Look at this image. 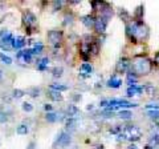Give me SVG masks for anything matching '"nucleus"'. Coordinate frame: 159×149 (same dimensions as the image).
<instances>
[{
    "label": "nucleus",
    "instance_id": "f257e3e1",
    "mask_svg": "<svg viewBox=\"0 0 159 149\" xmlns=\"http://www.w3.org/2000/svg\"><path fill=\"white\" fill-rule=\"evenodd\" d=\"M152 69V63L148 60V59H137L131 63V72L135 73L137 76H141V74H148Z\"/></svg>",
    "mask_w": 159,
    "mask_h": 149
},
{
    "label": "nucleus",
    "instance_id": "f03ea898",
    "mask_svg": "<svg viewBox=\"0 0 159 149\" xmlns=\"http://www.w3.org/2000/svg\"><path fill=\"white\" fill-rule=\"evenodd\" d=\"M142 137V131L137 125H127L122 129L118 135V140H129V141H138Z\"/></svg>",
    "mask_w": 159,
    "mask_h": 149
},
{
    "label": "nucleus",
    "instance_id": "7ed1b4c3",
    "mask_svg": "<svg viewBox=\"0 0 159 149\" xmlns=\"http://www.w3.org/2000/svg\"><path fill=\"white\" fill-rule=\"evenodd\" d=\"M16 57H17V61L20 64L25 65V64H29L32 61V51H31V49H27V51H20Z\"/></svg>",
    "mask_w": 159,
    "mask_h": 149
},
{
    "label": "nucleus",
    "instance_id": "20e7f679",
    "mask_svg": "<svg viewBox=\"0 0 159 149\" xmlns=\"http://www.w3.org/2000/svg\"><path fill=\"white\" fill-rule=\"evenodd\" d=\"M106 27H107V20L103 19L102 16H99L98 19H96V23H94V29L98 32V33H103L106 31Z\"/></svg>",
    "mask_w": 159,
    "mask_h": 149
},
{
    "label": "nucleus",
    "instance_id": "39448f33",
    "mask_svg": "<svg viewBox=\"0 0 159 149\" xmlns=\"http://www.w3.org/2000/svg\"><path fill=\"white\" fill-rule=\"evenodd\" d=\"M62 39V32L57 31V29H53V31H49L48 33V40L51 41V44H58Z\"/></svg>",
    "mask_w": 159,
    "mask_h": 149
},
{
    "label": "nucleus",
    "instance_id": "423d86ee",
    "mask_svg": "<svg viewBox=\"0 0 159 149\" xmlns=\"http://www.w3.org/2000/svg\"><path fill=\"white\" fill-rule=\"evenodd\" d=\"M131 67V63L127 60V59H121L118 63H117V67H116V71L118 73H125L127 72V69Z\"/></svg>",
    "mask_w": 159,
    "mask_h": 149
},
{
    "label": "nucleus",
    "instance_id": "0eeeda50",
    "mask_svg": "<svg viewBox=\"0 0 159 149\" xmlns=\"http://www.w3.org/2000/svg\"><path fill=\"white\" fill-rule=\"evenodd\" d=\"M70 141H72L70 136H69L68 133H65V132H61L58 135V137H57L56 144H58L60 147H68L69 144H70Z\"/></svg>",
    "mask_w": 159,
    "mask_h": 149
},
{
    "label": "nucleus",
    "instance_id": "6e6552de",
    "mask_svg": "<svg viewBox=\"0 0 159 149\" xmlns=\"http://www.w3.org/2000/svg\"><path fill=\"white\" fill-rule=\"evenodd\" d=\"M13 43H15L13 36L9 39H4V40L0 39V48H2L3 51H11V49H13Z\"/></svg>",
    "mask_w": 159,
    "mask_h": 149
},
{
    "label": "nucleus",
    "instance_id": "1a4fd4ad",
    "mask_svg": "<svg viewBox=\"0 0 159 149\" xmlns=\"http://www.w3.org/2000/svg\"><path fill=\"white\" fill-rule=\"evenodd\" d=\"M92 71H93V68H92L90 64H89V63H84L80 67V76H81V77H90Z\"/></svg>",
    "mask_w": 159,
    "mask_h": 149
},
{
    "label": "nucleus",
    "instance_id": "9d476101",
    "mask_svg": "<svg viewBox=\"0 0 159 149\" xmlns=\"http://www.w3.org/2000/svg\"><path fill=\"white\" fill-rule=\"evenodd\" d=\"M23 20H24V23L27 24V27H29V26H34V24H36V22H37V19H36V16H34L32 12L28 11V12L24 13Z\"/></svg>",
    "mask_w": 159,
    "mask_h": 149
},
{
    "label": "nucleus",
    "instance_id": "9b49d317",
    "mask_svg": "<svg viewBox=\"0 0 159 149\" xmlns=\"http://www.w3.org/2000/svg\"><path fill=\"white\" fill-rule=\"evenodd\" d=\"M121 84H122V80H121L119 77H117L116 74H114V76H111L110 79H109L107 87H109V88H119V87H121Z\"/></svg>",
    "mask_w": 159,
    "mask_h": 149
},
{
    "label": "nucleus",
    "instance_id": "f8f14e48",
    "mask_svg": "<svg viewBox=\"0 0 159 149\" xmlns=\"http://www.w3.org/2000/svg\"><path fill=\"white\" fill-rule=\"evenodd\" d=\"M142 92H143V87L131 85L127 88V96H137V95H141Z\"/></svg>",
    "mask_w": 159,
    "mask_h": 149
},
{
    "label": "nucleus",
    "instance_id": "ddd939ff",
    "mask_svg": "<svg viewBox=\"0 0 159 149\" xmlns=\"http://www.w3.org/2000/svg\"><path fill=\"white\" fill-rule=\"evenodd\" d=\"M81 22H82V24H84V26H85L86 28H92V27H94V23H96V20H94L93 16H90V15L82 16Z\"/></svg>",
    "mask_w": 159,
    "mask_h": 149
},
{
    "label": "nucleus",
    "instance_id": "4468645a",
    "mask_svg": "<svg viewBox=\"0 0 159 149\" xmlns=\"http://www.w3.org/2000/svg\"><path fill=\"white\" fill-rule=\"evenodd\" d=\"M48 96H49V99H52L53 101H61V100H62V95H61V92L53 91V89H51V91H49Z\"/></svg>",
    "mask_w": 159,
    "mask_h": 149
},
{
    "label": "nucleus",
    "instance_id": "2eb2a0df",
    "mask_svg": "<svg viewBox=\"0 0 159 149\" xmlns=\"http://www.w3.org/2000/svg\"><path fill=\"white\" fill-rule=\"evenodd\" d=\"M137 79H138V76H137L135 73H133V72L126 73V83H127L130 87H131V85H135Z\"/></svg>",
    "mask_w": 159,
    "mask_h": 149
},
{
    "label": "nucleus",
    "instance_id": "dca6fc26",
    "mask_svg": "<svg viewBox=\"0 0 159 149\" xmlns=\"http://www.w3.org/2000/svg\"><path fill=\"white\" fill-rule=\"evenodd\" d=\"M77 113H78V108H77L76 105L70 104V105L66 107V116H68V117H73V118H74V116H76Z\"/></svg>",
    "mask_w": 159,
    "mask_h": 149
},
{
    "label": "nucleus",
    "instance_id": "f3484780",
    "mask_svg": "<svg viewBox=\"0 0 159 149\" xmlns=\"http://www.w3.org/2000/svg\"><path fill=\"white\" fill-rule=\"evenodd\" d=\"M143 91L146 92L147 96H154L155 95V92H157V88L154 87L152 84H146V85L143 87Z\"/></svg>",
    "mask_w": 159,
    "mask_h": 149
},
{
    "label": "nucleus",
    "instance_id": "a211bd4d",
    "mask_svg": "<svg viewBox=\"0 0 159 149\" xmlns=\"http://www.w3.org/2000/svg\"><path fill=\"white\" fill-rule=\"evenodd\" d=\"M24 46H25V40H24V37L19 36V37L15 39V43H13V48L15 49H20V48H23Z\"/></svg>",
    "mask_w": 159,
    "mask_h": 149
},
{
    "label": "nucleus",
    "instance_id": "6ab92c4d",
    "mask_svg": "<svg viewBox=\"0 0 159 149\" xmlns=\"http://www.w3.org/2000/svg\"><path fill=\"white\" fill-rule=\"evenodd\" d=\"M48 64H49V59L44 57L40 61H37V69H40V71H44V69L48 68Z\"/></svg>",
    "mask_w": 159,
    "mask_h": 149
},
{
    "label": "nucleus",
    "instance_id": "aec40b11",
    "mask_svg": "<svg viewBox=\"0 0 159 149\" xmlns=\"http://www.w3.org/2000/svg\"><path fill=\"white\" fill-rule=\"evenodd\" d=\"M51 89H53V91H57V92H65V91H68V87L64 85V84H52Z\"/></svg>",
    "mask_w": 159,
    "mask_h": 149
},
{
    "label": "nucleus",
    "instance_id": "412c9836",
    "mask_svg": "<svg viewBox=\"0 0 159 149\" xmlns=\"http://www.w3.org/2000/svg\"><path fill=\"white\" fill-rule=\"evenodd\" d=\"M43 49H44V46L41 43H39V44H34V47L31 49V51H32V55H40L43 52Z\"/></svg>",
    "mask_w": 159,
    "mask_h": 149
},
{
    "label": "nucleus",
    "instance_id": "4be33fe9",
    "mask_svg": "<svg viewBox=\"0 0 159 149\" xmlns=\"http://www.w3.org/2000/svg\"><path fill=\"white\" fill-rule=\"evenodd\" d=\"M29 132V128L27 127V125H19L17 128H16V133L17 135H27V133Z\"/></svg>",
    "mask_w": 159,
    "mask_h": 149
},
{
    "label": "nucleus",
    "instance_id": "5701e85b",
    "mask_svg": "<svg viewBox=\"0 0 159 149\" xmlns=\"http://www.w3.org/2000/svg\"><path fill=\"white\" fill-rule=\"evenodd\" d=\"M27 93H28L29 96H32V97H37V96H39V93H40V89H39L37 87L29 88L28 91H27Z\"/></svg>",
    "mask_w": 159,
    "mask_h": 149
},
{
    "label": "nucleus",
    "instance_id": "b1692460",
    "mask_svg": "<svg viewBox=\"0 0 159 149\" xmlns=\"http://www.w3.org/2000/svg\"><path fill=\"white\" fill-rule=\"evenodd\" d=\"M62 72H64L62 67H56V68H53L52 74H53V77H61L62 76Z\"/></svg>",
    "mask_w": 159,
    "mask_h": 149
},
{
    "label": "nucleus",
    "instance_id": "393cba45",
    "mask_svg": "<svg viewBox=\"0 0 159 149\" xmlns=\"http://www.w3.org/2000/svg\"><path fill=\"white\" fill-rule=\"evenodd\" d=\"M45 118H47V121H48V123H54V121H57V113L49 112V113H47Z\"/></svg>",
    "mask_w": 159,
    "mask_h": 149
},
{
    "label": "nucleus",
    "instance_id": "a878e982",
    "mask_svg": "<svg viewBox=\"0 0 159 149\" xmlns=\"http://www.w3.org/2000/svg\"><path fill=\"white\" fill-rule=\"evenodd\" d=\"M118 116L121 117V118H123V120H129V118H131V113L129 112V111H121L118 113Z\"/></svg>",
    "mask_w": 159,
    "mask_h": 149
},
{
    "label": "nucleus",
    "instance_id": "bb28decb",
    "mask_svg": "<svg viewBox=\"0 0 159 149\" xmlns=\"http://www.w3.org/2000/svg\"><path fill=\"white\" fill-rule=\"evenodd\" d=\"M77 125V120L76 118H73V117H68L66 118V127L68 128H74Z\"/></svg>",
    "mask_w": 159,
    "mask_h": 149
},
{
    "label": "nucleus",
    "instance_id": "cd10ccee",
    "mask_svg": "<svg viewBox=\"0 0 159 149\" xmlns=\"http://www.w3.org/2000/svg\"><path fill=\"white\" fill-rule=\"evenodd\" d=\"M0 60H2L4 64H8V65L12 63V59L9 56H7V55H4V53H0Z\"/></svg>",
    "mask_w": 159,
    "mask_h": 149
},
{
    "label": "nucleus",
    "instance_id": "c85d7f7f",
    "mask_svg": "<svg viewBox=\"0 0 159 149\" xmlns=\"http://www.w3.org/2000/svg\"><path fill=\"white\" fill-rule=\"evenodd\" d=\"M13 97L15 99H20V97H23L24 95H25V92L21 91V89H13Z\"/></svg>",
    "mask_w": 159,
    "mask_h": 149
},
{
    "label": "nucleus",
    "instance_id": "c756f323",
    "mask_svg": "<svg viewBox=\"0 0 159 149\" xmlns=\"http://www.w3.org/2000/svg\"><path fill=\"white\" fill-rule=\"evenodd\" d=\"M9 37H12V35L9 31H7V29H3V31L0 32V39H2V40H4V39H9Z\"/></svg>",
    "mask_w": 159,
    "mask_h": 149
},
{
    "label": "nucleus",
    "instance_id": "7c9ffc66",
    "mask_svg": "<svg viewBox=\"0 0 159 149\" xmlns=\"http://www.w3.org/2000/svg\"><path fill=\"white\" fill-rule=\"evenodd\" d=\"M8 121V115L6 112H3V111H0V124H4V123H7Z\"/></svg>",
    "mask_w": 159,
    "mask_h": 149
},
{
    "label": "nucleus",
    "instance_id": "2f4dec72",
    "mask_svg": "<svg viewBox=\"0 0 159 149\" xmlns=\"http://www.w3.org/2000/svg\"><path fill=\"white\" fill-rule=\"evenodd\" d=\"M23 111L24 112H32L33 111V105L29 103H24L23 104Z\"/></svg>",
    "mask_w": 159,
    "mask_h": 149
},
{
    "label": "nucleus",
    "instance_id": "473e14b6",
    "mask_svg": "<svg viewBox=\"0 0 159 149\" xmlns=\"http://www.w3.org/2000/svg\"><path fill=\"white\" fill-rule=\"evenodd\" d=\"M143 13H145V11H143V7H138L137 11H135V17L137 19H142Z\"/></svg>",
    "mask_w": 159,
    "mask_h": 149
},
{
    "label": "nucleus",
    "instance_id": "72a5a7b5",
    "mask_svg": "<svg viewBox=\"0 0 159 149\" xmlns=\"http://www.w3.org/2000/svg\"><path fill=\"white\" fill-rule=\"evenodd\" d=\"M147 115L150 116L151 118H155V120H158V118H159V112L158 111H148Z\"/></svg>",
    "mask_w": 159,
    "mask_h": 149
},
{
    "label": "nucleus",
    "instance_id": "f704fd0d",
    "mask_svg": "<svg viewBox=\"0 0 159 149\" xmlns=\"http://www.w3.org/2000/svg\"><path fill=\"white\" fill-rule=\"evenodd\" d=\"M119 16H121L125 22H127V19H129V13L125 11V9H122V8H121V9H119Z\"/></svg>",
    "mask_w": 159,
    "mask_h": 149
},
{
    "label": "nucleus",
    "instance_id": "c9c22d12",
    "mask_svg": "<svg viewBox=\"0 0 159 149\" xmlns=\"http://www.w3.org/2000/svg\"><path fill=\"white\" fill-rule=\"evenodd\" d=\"M73 23V16L72 15H69V16H65V22H64V24H72Z\"/></svg>",
    "mask_w": 159,
    "mask_h": 149
},
{
    "label": "nucleus",
    "instance_id": "e433bc0d",
    "mask_svg": "<svg viewBox=\"0 0 159 149\" xmlns=\"http://www.w3.org/2000/svg\"><path fill=\"white\" fill-rule=\"evenodd\" d=\"M147 109H155V111H159V105H155V104H150V105H146Z\"/></svg>",
    "mask_w": 159,
    "mask_h": 149
},
{
    "label": "nucleus",
    "instance_id": "4c0bfd02",
    "mask_svg": "<svg viewBox=\"0 0 159 149\" xmlns=\"http://www.w3.org/2000/svg\"><path fill=\"white\" fill-rule=\"evenodd\" d=\"M64 120V113L62 112H57V121Z\"/></svg>",
    "mask_w": 159,
    "mask_h": 149
},
{
    "label": "nucleus",
    "instance_id": "58836bf2",
    "mask_svg": "<svg viewBox=\"0 0 159 149\" xmlns=\"http://www.w3.org/2000/svg\"><path fill=\"white\" fill-rule=\"evenodd\" d=\"M44 109H45V111L49 113L52 111V105H51V104H45V105H44Z\"/></svg>",
    "mask_w": 159,
    "mask_h": 149
},
{
    "label": "nucleus",
    "instance_id": "ea45409f",
    "mask_svg": "<svg viewBox=\"0 0 159 149\" xmlns=\"http://www.w3.org/2000/svg\"><path fill=\"white\" fill-rule=\"evenodd\" d=\"M53 4H54V7H56V8H54V9H57V7L60 8V7H61V6H62V4H64V2H54Z\"/></svg>",
    "mask_w": 159,
    "mask_h": 149
},
{
    "label": "nucleus",
    "instance_id": "a19ab883",
    "mask_svg": "<svg viewBox=\"0 0 159 149\" xmlns=\"http://www.w3.org/2000/svg\"><path fill=\"white\" fill-rule=\"evenodd\" d=\"M154 61H155V63L158 64V65H159V52L155 55V57H154Z\"/></svg>",
    "mask_w": 159,
    "mask_h": 149
},
{
    "label": "nucleus",
    "instance_id": "79ce46f5",
    "mask_svg": "<svg viewBox=\"0 0 159 149\" xmlns=\"http://www.w3.org/2000/svg\"><path fill=\"white\" fill-rule=\"evenodd\" d=\"M28 149H34V142H29Z\"/></svg>",
    "mask_w": 159,
    "mask_h": 149
},
{
    "label": "nucleus",
    "instance_id": "37998d69",
    "mask_svg": "<svg viewBox=\"0 0 159 149\" xmlns=\"http://www.w3.org/2000/svg\"><path fill=\"white\" fill-rule=\"evenodd\" d=\"M127 149H138L135 145H134V144H131V145H129V148Z\"/></svg>",
    "mask_w": 159,
    "mask_h": 149
},
{
    "label": "nucleus",
    "instance_id": "c03bdc74",
    "mask_svg": "<svg viewBox=\"0 0 159 149\" xmlns=\"http://www.w3.org/2000/svg\"><path fill=\"white\" fill-rule=\"evenodd\" d=\"M145 149H157V148H155V147H150V145H147Z\"/></svg>",
    "mask_w": 159,
    "mask_h": 149
},
{
    "label": "nucleus",
    "instance_id": "a18cd8bd",
    "mask_svg": "<svg viewBox=\"0 0 159 149\" xmlns=\"http://www.w3.org/2000/svg\"><path fill=\"white\" fill-rule=\"evenodd\" d=\"M2 79H3V72H2V69H0V81H2Z\"/></svg>",
    "mask_w": 159,
    "mask_h": 149
}]
</instances>
